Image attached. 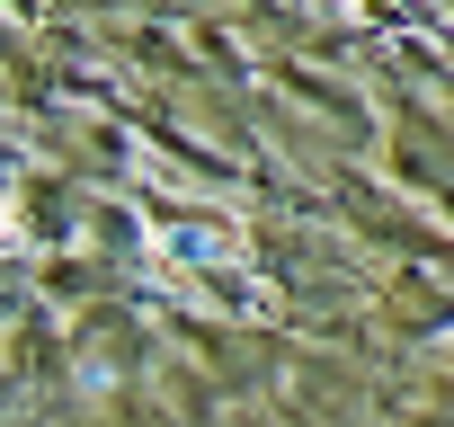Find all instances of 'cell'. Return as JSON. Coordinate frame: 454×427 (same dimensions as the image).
<instances>
[{
	"mask_svg": "<svg viewBox=\"0 0 454 427\" xmlns=\"http://www.w3.org/2000/svg\"><path fill=\"white\" fill-rule=\"evenodd\" d=\"M10 250H27V223H19V205L0 196V259H10Z\"/></svg>",
	"mask_w": 454,
	"mask_h": 427,
	"instance_id": "1",
	"label": "cell"
}]
</instances>
